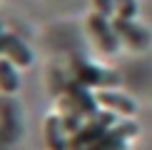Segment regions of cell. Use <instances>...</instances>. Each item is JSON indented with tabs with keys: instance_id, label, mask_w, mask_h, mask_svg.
<instances>
[{
	"instance_id": "obj_1",
	"label": "cell",
	"mask_w": 152,
	"mask_h": 150,
	"mask_svg": "<svg viewBox=\"0 0 152 150\" xmlns=\"http://www.w3.org/2000/svg\"><path fill=\"white\" fill-rule=\"evenodd\" d=\"M87 30H90V35L95 38V43H97L100 50H105L107 55H115L117 48H120V35L115 30V25L107 23V15L102 12H92L90 18H87Z\"/></svg>"
},
{
	"instance_id": "obj_2",
	"label": "cell",
	"mask_w": 152,
	"mask_h": 150,
	"mask_svg": "<svg viewBox=\"0 0 152 150\" xmlns=\"http://www.w3.org/2000/svg\"><path fill=\"white\" fill-rule=\"evenodd\" d=\"M20 108L12 98H0V138L3 143H15L20 135Z\"/></svg>"
},
{
	"instance_id": "obj_3",
	"label": "cell",
	"mask_w": 152,
	"mask_h": 150,
	"mask_svg": "<svg viewBox=\"0 0 152 150\" xmlns=\"http://www.w3.org/2000/svg\"><path fill=\"white\" fill-rule=\"evenodd\" d=\"M112 25H115L120 40H122L127 48H132V50L150 48V30H145L142 25H137L132 18H117Z\"/></svg>"
},
{
	"instance_id": "obj_4",
	"label": "cell",
	"mask_w": 152,
	"mask_h": 150,
	"mask_svg": "<svg viewBox=\"0 0 152 150\" xmlns=\"http://www.w3.org/2000/svg\"><path fill=\"white\" fill-rule=\"evenodd\" d=\"M0 50H3V55L8 60H12L15 65H20V68H28L30 62H33L30 48L25 45L20 38H15V35H8V33L0 35Z\"/></svg>"
},
{
	"instance_id": "obj_5",
	"label": "cell",
	"mask_w": 152,
	"mask_h": 150,
	"mask_svg": "<svg viewBox=\"0 0 152 150\" xmlns=\"http://www.w3.org/2000/svg\"><path fill=\"white\" fill-rule=\"evenodd\" d=\"M97 103L102 108H110L115 112H122V115H135L137 112V105L130 95H120V93H112V90H100L97 93Z\"/></svg>"
},
{
	"instance_id": "obj_6",
	"label": "cell",
	"mask_w": 152,
	"mask_h": 150,
	"mask_svg": "<svg viewBox=\"0 0 152 150\" xmlns=\"http://www.w3.org/2000/svg\"><path fill=\"white\" fill-rule=\"evenodd\" d=\"M45 140L50 150H65L67 148V133H65V123L60 118L50 115L45 120Z\"/></svg>"
},
{
	"instance_id": "obj_7",
	"label": "cell",
	"mask_w": 152,
	"mask_h": 150,
	"mask_svg": "<svg viewBox=\"0 0 152 150\" xmlns=\"http://www.w3.org/2000/svg\"><path fill=\"white\" fill-rule=\"evenodd\" d=\"M20 88V75H18V65L8 58H0V93L12 95Z\"/></svg>"
},
{
	"instance_id": "obj_8",
	"label": "cell",
	"mask_w": 152,
	"mask_h": 150,
	"mask_svg": "<svg viewBox=\"0 0 152 150\" xmlns=\"http://www.w3.org/2000/svg\"><path fill=\"white\" fill-rule=\"evenodd\" d=\"M77 75L82 83H97V85H117V75L115 73H107V70H97L92 65H82L77 62Z\"/></svg>"
},
{
	"instance_id": "obj_9",
	"label": "cell",
	"mask_w": 152,
	"mask_h": 150,
	"mask_svg": "<svg viewBox=\"0 0 152 150\" xmlns=\"http://www.w3.org/2000/svg\"><path fill=\"white\" fill-rule=\"evenodd\" d=\"M95 5H97V12H102V15H112V10H115V0H95Z\"/></svg>"
}]
</instances>
